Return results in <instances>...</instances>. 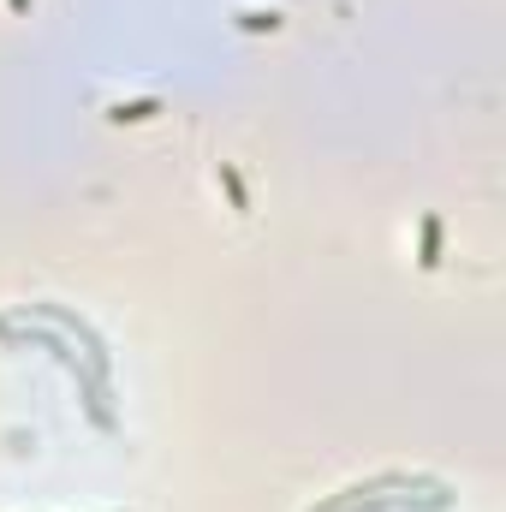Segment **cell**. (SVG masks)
I'll use <instances>...</instances> for the list:
<instances>
[{"mask_svg":"<svg viewBox=\"0 0 506 512\" xmlns=\"http://www.w3.org/2000/svg\"><path fill=\"white\" fill-rule=\"evenodd\" d=\"M215 179H221V191H227V203H233L239 215H251V191H245V179H239V167H233V161H221V167H215Z\"/></svg>","mask_w":506,"mask_h":512,"instance_id":"obj_3","label":"cell"},{"mask_svg":"<svg viewBox=\"0 0 506 512\" xmlns=\"http://www.w3.org/2000/svg\"><path fill=\"white\" fill-rule=\"evenodd\" d=\"M155 114H161V102H155V96H143V102H120V108H114V120H120V126H143V120H155Z\"/></svg>","mask_w":506,"mask_h":512,"instance_id":"obj_4","label":"cell"},{"mask_svg":"<svg viewBox=\"0 0 506 512\" xmlns=\"http://www.w3.org/2000/svg\"><path fill=\"white\" fill-rule=\"evenodd\" d=\"M233 24H239V30H251V36H262V30L274 36V30L286 24V12H274V6H245V12H233Z\"/></svg>","mask_w":506,"mask_h":512,"instance_id":"obj_2","label":"cell"},{"mask_svg":"<svg viewBox=\"0 0 506 512\" xmlns=\"http://www.w3.org/2000/svg\"><path fill=\"white\" fill-rule=\"evenodd\" d=\"M6 6H12V12H30V6H36V0H6Z\"/></svg>","mask_w":506,"mask_h":512,"instance_id":"obj_5","label":"cell"},{"mask_svg":"<svg viewBox=\"0 0 506 512\" xmlns=\"http://www.w3.org/2000/svg\"><path fill=\"white\" fill-rule=\"evenodd\" d=\"M441 239H447L441 215H423V227H417V268H441Z\"/></svg>","mask_w":506,"mask_h":512,"instance_id":"obj_1","label":"cell"}]
</instances>
